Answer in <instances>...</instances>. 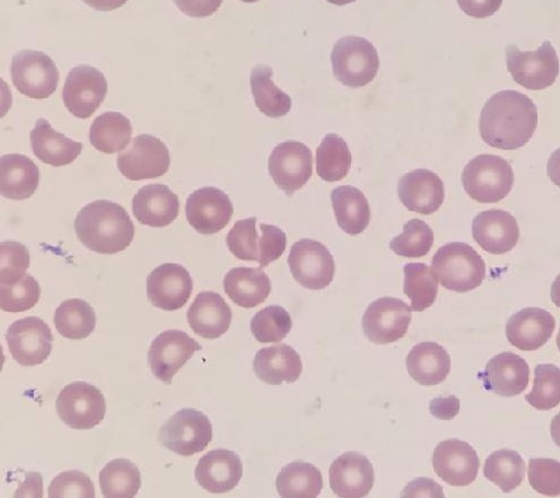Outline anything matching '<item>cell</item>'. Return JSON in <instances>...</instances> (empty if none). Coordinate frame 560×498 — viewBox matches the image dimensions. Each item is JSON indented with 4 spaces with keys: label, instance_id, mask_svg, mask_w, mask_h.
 Listing matches in <instances>:
<instances>
[{
    "label": "cell",
    "instance_id": "cell-11",
    "mask_svg": "<svg viewBox=\"0 0 560 498\" xmlns=\"http://www.w3.org/2000/svg\"><path fill=\"white\" fill-rule=\"evenodd\" d=\"M108 82L94 67L81 65L69 71L62 100L66 109L77 118L89 119L107 96Z\"/></svg>",
    "mask_w": 560,
    "mask_h": 498
},
{
    "label": "cell",
    "instance_id": "cell-38",
    "mask_svg": "<svg viewBox=\"0 0 560 498\" xmlns=\"http://www.w3.org/2000/svg\"><path fill=\"white\" fill-rule=\"evenodd\" d=\"M100 487L105 497H135L142 487V475L127 459H116L105 466L98 476Z\"/></svg>",
    "mask_w": 560,
    "mask_h": 498
},
{
    "label": "cell",
    "instance_id": "cell-54",
    "mask_svg": "<svg viewBox=\"0 0 560 498\" xmlns=\"http://www.w3.org/2000/svg\"><path fill=\"white\" fill-rule=\"evenodd\" d=\"M431 414L442 420H451L460 413V401L455 396L435 398L430 403Z\"/></svg>",
    "mask_w": 560,
    "mask_h": 498
},
{
    "label": "cell",
    "instance_id": "cell-39",
    "mask_svg": "<svg viewBox=\"0 0 560 498\" xmlns=\"http://www.w3.org/2000/svg\"><path fill=\"white\" fill-rule=\"evenodd\" d=\"M404 292L411 302V311L423 312L431 308L439 294V281L425 264H407L404 267Z\"/></svg>",
    "mask_w": 560,
    "mask_h": 498
},
{
    "label": "cell",
    "instance_id": "cell-52",
    "mask_svg": "<svg viewBox=\"0 0 560 498\" xmlns=\"http://www.w3.org/2000/svg\"><path fill=\"white\" fill-rule=\"evenodd\" d=\"M462 11L475 19H487L499 12L503 0H458Z\"/></svg>",
    "mask_w": 560,
    "mask_h": 498
},
{
    "label": "cell",
    "instance_id": "cell-41",
    "mask_svg": "<svg viewBox=\"0 0 560 498\" xmlns=\"http://www.w3.org/2000/svg\"><path fill=\"white\" fill-rule=\"evenodd\" d=\"M483 475L489 482L498 485L503 493L509 494L523 483L525 464L516 451L502 449L488 456Z\"/></svg>",
    "mask_w": 560,
    "mask_h": 498
},
{
    "label": "cell",
    "instance_id": "cell-9",
    "mask_svg": "<svg viewBox=\"0 0 560 498\" xmlns=\"http://www.w3.org/2000/svg\"><path fill=\"white\" fill-rule=\"evenodd\" d=\"M11 74L20 93L35 100L51 96L59 83V70L42 51L22 50L13 57Z\"/></svg>",
    "mask_w": 560,
    "mask_h": 498
},
{
    "label": "cell",
    "instance_id": "cell-22",
    "mask_svg": "<svg viewBox=\"0 0 560 498\" xmlns=\"http://www.w3.org/2000/svg\"><path fill=\"white\" fill-rule=\"evenodd\" d=\"M474 240L488 254L504 255L520 239L517 222L509 211L490 209L478 213L472 222Z\"/></svg>",
    "mask_w": 560,
    "mask_h": 498
},
{
    "label": "cell",
    "instance_id": "cell-18",
    "mask_svg": "<svg viewBox=\"0 0 560 498\" xmlns=\"http://www.w3.org/2000/svg\"><path fill=\"white\" fill-rule=\"evenodd\" d=\"M234 208L222 190L206 187L196 190L187 200L186 216L189 224L200 234L212 235L228 227Z\"/></svg>",
    "mask_w": 560,
    "mask_h": 498
},
{
    "label": "cell",
    "instance_id": "cell-15",
    "mask_svg": "<svg viewBox=\"0 0 560 498\" xmlns=\"http://www.w3.org/2000/svg\"><path fill=\"white\" fill-rule=\"evenodd\" d=\"M268 165L273 183L292 197L311 179L312 152L303 142L285 141L273 149Z\"/></svg>",
    "mask_w": 560,
    "mask_h": 498
},
{
    "label": "cell",
    "instance_id": "cell-44",
    "mask_svg": "<svg viewBox=\"0 0 560 498\" xmlns=\"http://www.w3.org/2000/svg\"><path fill=\"white\" fill-rule=\"evenodd\" d=\"M42 297L40 285L31 275H24L14 283H0V308L5 312L20 313L31 310Z\"/></svg>",
    "mask_w": 560,
    "mask_h": 498
},
{
    "label": "cell",
    "instance_id": "cell-1",
    "mask_svg": "<svg viewBox=\"0 0 560 498\" xmlns=\"http://www.w3.org/2000/svg\"><path fill=\"white\" fill-rule=\"evenodd\" d=\"M538 127L534 101L517 91H501L490 97L480 115L479 130L489 147L514 151L528 144Z\"/></svg>",
    "mask_w": 560,
    "mask_h": 498
},
{
    "label": "cell",
    "instance_id": "cell-20",
    "mask_svg": "<svg viewBox=\"0 0 560 498\" xmlns=\"http://www.w3.org/2000/svg\"><path fill=\"white\" fill-rule=\"evenodd\" d=\"M483 387L492 393L511 398L524 393L530 381V368L521 356L501 352L486 364L483 372L478 374Z\"/></svg>",
    "mask_w": 560,
    "mask_h": 498
},
{
    "label": "cell",
    "instance_id": "cell-14",
    "mask_svg": "<svg viewBox=\"0 0 560 498\" xmlns=\"http://www.w3.org/2000/svg\"><path fill=\"white\" fill-rule=\"evenodd\" d=\"M170 152L164 142L152 135H139L128 151L118 157L120 173L131 182L155 179L170 169Z\"/></svg>",
    "mask_w": 560,
    "mask_h": 498
},
{
    "label": "cell",
    "instance_id": "cell-8",
    "mask_svg": "<svg viewBox=\"0 0 560 498\" xmlns=\"http://www.w3.org/2000/svg\"><path fill=\"white\" fill-rule=\"evenodd\" d=\"M506 62L513 80L532 91L551 86L559 76V59L549 42L544 43L536 51H521L515 46H509Z\"/></svg>",
    "mask_w": 560,
    "mask_h": 498
},
{
    "label": "cell",
    "instance_id": "cell-33",
    "mask_svg": "<svg viewBox=\"0 0 560 498\" xmlns=\"http://www.w3.org/2000/svg\"><path fill=\"white\" fill-rule=\"evenodd\" d=\"M332 207L339 228L349 235L363 233L371 221L365 195L352 186H341L331 193Z\"/></svg>",
    "mask_w": 560,
    "mask_h": 498
},
{
    "label": "cell",
    "instance_id": "cell-56",
    "mask_svg": "<svg viewBox=\"0 0 560 498\" xmlns=\"http://www.w3.org/2000/svg\"><path fill=\"white\" fill-rule=\"evenodd\" d=\"M85 4L101 12H110L122 8L128 0H83Z\"/></svg>",
    "mask_w": 560,
    "mask_h": 498
},
{
    "label": "cell",
    "instance_id": "cell-46",
    "mask_svg": "<svg viewBox=\"0 0 560 498\" xmlns=\"http://www.w3.org/2000/svg\"><path fill=\"white\" fill-rule=\"evenodd\" d=\"M257 222V218L238 221L228 234L226 243L235 258L247 262H259L260 252Z\"/></svg>",
    "mask_w": 560,
    "mask_h": 498
},
{
    "label": "cell",
    "instance_id": "cell-32",
    "mask_svg": "<svg viewBox=\"0 0 560 498\" xmlns=\"http://www.w3.org/2000/svg\"><path fill=\"white\" fill-rule=\"evenodd\" d=\"M40 171L31 159L21 154L2 158V195L11 200L28 199L37 192Z\"/></svg>",
    "mask_w": 560,
    "mask_h": 498
},
{
    "label": "cell",
    "instance_id": "cell-30",
    "mask_svg": "<svg viewBox=\"0 0 560 498\" xmlns=\"http://www.w3.org/2000/svg\"><path fill=\"white\" fill-rule=\"evenodd\" d=\"M224 290L236 305L254 309L268 299L271 281L261 268L238 267L226 274Z\"/></svg>",
    "mask_w": 560,
    "mask_h": 498
},
{
    "label": "cell",
    "instance_id": "cell-17",
    "mask_svg": "<svg viewBox=\"0 0 560 498\" xmlns=\"http://www.w3.org/2000/svg\"><path fill=\"white\" fill-rule=\"evenodd\" d=\"M433 467L436 475L446 484L466 487L476 480L480 461L476 450L469 443L451 439L436 447Z\"/></svg>",
    "mask_w": 560,
    "mask_h": 498
},
{
    "label": "cell",
    "instance_id": "cell-58",
    "mask_svg": "<svg viewBox=\"0 0 560 498\" xmlns=\"http://www.w3.org/2000/svg\"><path fill=\"white\" fill-rule=\"evenodd\" d=\"M243 3H256L259 2V0H241Z\"/></svg>",
    "mask_w": 560,
    "mask_h": 498
},
{
    "label": "cell",
    "instance_id": "cell-27",
    "mask_svg": "<svg viewBox=\"0 0 560 498\" xmlns=\"http://www.w3.org/2000/svg\"><path fill=\"white\" fill-rule=\"evenodd\" d=\"M187 316L194 333L206 339H218L226 334L233 319L230 305L215 292L198 294Z\"/></svg>",
    "mask_w": 560,
    "mask_h": 498
},
{
    "label": "cell",
    "instance_id": "cell-5",
    "mask_svg": "<svg viewBox=\"0 0 560 498\" xmlns=\"http://www.w3.org/2000/svg\"><path fill=\"white\" fill-rule=\"evenodd\" d=\"M335 78L345 86L359 89L370 84L380 68L375 47L361 37H345L331 53Z\"/></svg>",
    "mask_w": 560,
    "mask_h": 498
},
{
    "label": "cell",
    "instance_id": "cell-43",
    "mask_svg": "<svg viewBox=\"0 0 560 498\" xmlns=\"http://www.w3.org/2000/svg\"><path fill=\"white\" fill-rule=\"evenodd\" d=\"M434 244V232L422 220H411L404 232L390 242L392 251L405 258H422L430 254Z\"/></svg>",
    "mask_w": 560,
    "mask_h": 498
},
{
    "label": "cell",
    "instance_id": "cell-49",
    "mask_svg": "<svg viewBox=\"0 0 560 498\" xmlns=\"http://www.w3.org/2000/svg\"><path fill=\"white\" fill-rule=\"evenodd\" d=\"M49 497H95L94 484L89 476L78 471L58 475L50 484Z\"/></svg>",
    "mask_w": 560,
    "mask_h": 498
},
{
    "label": "cell",
    "instance_id": "cell-4",
    "mask_svg": "<svg viewBox=\"0 0 560 498\" xmlns=\"http://www.w3.org/2000/svg\"><path fill=\"white\" fill-rule=\"evenodd\" d=\"M513 184L511 164L498 155H479L466 165L463 173L466 193L481 204L503 200L511 193Z\"/></svg>",
    "mask_w": 560,
    "mask_h": 498
},
{
    "label": "cell",
    "instance_id": "cell-37",
    "mask_svg": "<svg viewBox=\"0 0 560 498\" xmlns=\"http://www.w3.org/2000/svg\"><path fill=\"white\" fill-rule=\"evenodd\" d=\"M54 322L57 332L62 337L81 340L88 338L95 331L96 314L84 300L70 299L57 308Z\"/></svg>",
    "mask_w": 560,
    "mask_h": 498
},
{
    "label": "cell",
    "instance_id": "cell-2",
    "mask_svg": "<svg viewBox=\"0 0 560 498\" xmlns=\"http://www.w3.org/2000/svg\"><path fill=\"white\" fill-rule=\"evenodd\" d=\"M75 231L90 251L116 255L132 243L135 227L126 209L109 200H96L78 213Z\"/></svg>",
    "mask_w": 560,
    "mask_h": 498
},
{
    "label": "cell",
    "instance_id": "cell-24",
    "mask_svg": "<svg viewBox=\"0 0 560 498\" xmlns=\"http://www.w3.org/2000/svg\"><path fill=\"white\" fill-rule=\"evenodd\" d=\"M556 329L553 315L541 308H525L513 314L506 324L511 345L524 351H534L546 345Z\"/></svg>",
    "mask_w": 560,
    "mask_h": 498
},
{
    "label": "cell",
    "instance_id": "cell-42",
    "mask_svg": "<svg viewBox=\"0 0 560 498\" xmlns=\"http://www.w3.org/2000/svg\"><path fill=\"white\" fill-rule=\"evenodd\" d=\"M292 327L290 313L279 305L262 309L252 320V333L262 344L283 341L291 333Z\"/></svg>",
    "mask_w": 560,
    "mask_h": 498
},
{
    "label": "cell",
    "instance_id": "cell-19",
    "mask_svg": "<svg viewBox=\"0 0 560 498\" xmlns=\"http://www.w3.org/2000/svg\"><path fill=\"white\" fill-rule=\"evenodd\" d=\"M194 291L190 273L178 264H163L148 277V298L164 311H177L189 301Z\"/></svg>",
    "mask_w": 560,
    "mask_h": 498
},
{
    "label": "cell",
    "instance_id": "cell-36",
    "mask_svg": "<svg viewBox=\"0 0 560 498\" xmlns=\"http://www.w3.org/2000/svg\"><path fill=\"white\" fill-rule=\"evenodd\" d=\"M252 91L257 108L269 118L285 117L292 109V100L272 81V69L257 66L252 71Z\"/></svg>",
    "mask_w": 560,
    "mask_h": 498
},
{
    "label": "cell",
    "instance_id": "cell-53",
    "mask_svg": "<svg viewBox=\"0 0 560 498\" xmlns=\"http://www.w3.org/2000/svg\"><path fill=\"white\" fill-rule=\"evenodd\" d=\"M402 497H444V491L430 478H417L409 483L401 493Z\"/></svg>",
    "mask_w": 560,
    "mask_h": 498
},
{
    "label": "cell",
    "instance_id": "cell-50",
    "mask_svg": "<svg viewBox=\"0 0 560 498\" xmlns=\"http://www.w3.org/2000/svg\"><path fill=\"white\" fill-rule=\"evenodd\" d=\"M261 238L259 239V265L261 268L278 260L287 251V234L275 225L261 224Z\"/></svg>",
    "mask_w": 560,
    "mask_h": 498
},
{
    "label": "cell",
    "instance_id": "cell-35",
    "mask_svg": "<svg viewBox=\"0 0 560 498\" xmlns=\"http://www.w3.org/2000/svg\"><path fill=\"white\" fill-rule=\"evenodd\" d=\"M130 120L119 113H105L97 117L90 130L92 147L105 154L125 150L131 140Z\"/></svg>",
    "mask_w": 560,
    "mask_h": 498
},
{
    "label": "cell",
    "instance_id": "cell-34",
    "mask_svg": "<svg viewBox=\"0 0 560 498\" xmlns=\"http://www.w3.org/2000/svg\"><path fill=\"white\" fill-rule=\"evenodd\" d=\"M276 488L280 497H318L324 488L323 474L307 462L295 461L280 471Z\"/></svg>",
    "mask_w": 560,
    "mask_h": 498
},
{
    "label": "cell",
    "instance_id": "cell-3",
    "mask_svg": "<svg viewBox=\"0 0 560 498\" xmlns=\"http://www.w3.org/2000/svg\"><path fill=\"white\" fill-rule=\"evenodd\" d=\"M432 270L448 291L467 293L480 287L486 278V264L472 246L452 242L439 248Z\"/></svg>",
    "mask_w": 560,
    "mask_h": 498
},
{
    "label": "cell",
    "instance_id": "cell-40",
    "mask_svg": "<svg viewBox=\"0 0 560 498\" xmlns=\"http://www.w3.org/2000/svg\"><path fill=\"white\" fill-rule=\"evenodd\" d=\"M352 153L337 134L327 135L317 150V172L323 181L338 183L352 167Z\"/></svg>",
    "mask_w": 560,
    "mask_h": 498
},
{
    "label": "cell",
    "instance_id": "cell-13",
    "mask_svg": "<svg viewBox=\"0 0 560 498\" xmlns=\"http://www.w3.org/2000/svg\"><path fill=\"white\" fill-rule=\"evenodd\" d=\"M411 308L396 298H381L371 303L362 320L366 338L377 345L396 343L407 335Z\"/></svg>",
    "mask_w": 560,
    "mask_h": 498
},
{
    "label": "cell",
    "instance_id": "cell-57",
    "mask_svg": "<svg viewBox=\"0 0 560 498\" xmlns=\"http://www.w3.org/2000/svg\"><path fill=\"white\" fill-rule=\"evenodd\" d=\"M327 2L337 7H345L348 4L355 3L357 0H327Z\"/></svg>",
    "mask_w": 560,
    "mask_h": 498
},
{
    "label": "cell",
    "instance_id": "cell-6",
    "mask_svg": "<svg viewBox=\"0 0 560 498\" xmlns=\"http://www.w3.org/2000/svg\"><path fill=\"white\" fill-rule=\"evenodd\" d=\"M59 418L74 430H92L107 414V403L100 389L86 383L66 385L56 402Z\"/></svg>",
    "mask_w": 560,
    "mask_h": 498
},
{
    "label": "cell",
    "instance_id": "cell-7",
    "mask_svg": "<svg viewBox=\"0 0 560 498\" xmlns=\"http://www.w3.org/2000/svg\"><path fill=\"white\" fill-rule=\"evenodd\" d=\"M159 440L174 453L195 455L212 442L213 426L203 413L186 408L167 419L161 427Z\"/></svg>",
    "mask_w": 560,
    "mask_h": 498
},
{
    "label": "cell",
    "instance_id": "cell-28",
    "mask_svg": "<svg viewBox=\"0 0 560 498\" xmlns=\"http://www.w3.org/2000/svg\"><path fill=\"white\" fill-rule=\"evenodd\" d=\"M33 154L55 167L72 164L82 153V142L56 131L48 120L39 119L31 131Z\"/></svg>",
    "mask_w": 560,
    "mask_h": 498
},
{
    "label": "cell",
    "instance_id": "cell-31",
    "mask_svg": "<svg viewBox=\"0 0 560 498\" xmlns=\"http://www.w3.org/2000/svg\"><path fill=\"white\" fill-rule=\"evenodd\" d=\"M406 364L409 375L422 385L441 384L451 371L448 352L432 341L416 345L409 351Z\"/></svg>",
    "mask_w": 560,
    "mask_h": 498
},
{
    "label": "cell",
    "instance_id": "cell-47",
    "mask_svg": "<svg viewBox=\"0 0 560 498\" xmlns=\"http://www.w3.org/2000/svg\"><path fill=\"white\" fill-rule=\"evenodd\" d=\"M30 267L27 247L15 241L0 244V283H14L22 279Z\"/></svg>",
    "mask_w": 560,
    "mask_h": 498
},
{
    "label": "cell",
    "instance_id": "cell-12",
    "mask_svg": "<svg viewBox=\"0 0 560 498\" xmlns=\"http://www.w3.org/2000/svg\"><path fill=\"white\" fill-rule=\"evenodd\" d=\"M12 358L23 367H37L49 359L54 336L43 319L27 316L12 324L7 334Z\"/></svg>",
    "mask_w": 560,
    "mask_h": 498
},
{
    "label": "cell",
    "instance_id": "cell-29",
    "mask_svg": "<svg viewBox=\"0 0 560 498\" xmlns=\"http://www.w3.org/2000/svg\"><path fill=\"white\" fill-rule=\"evenodd\" d=\"M256 375L270 385L294 383L303 371L299 352L289 345H276L260 349L254 361Z\"/></svg>",
    "mask_w": 560,
    "mask_h": 498
},
{
    "label": "cell",
    "instance_id": "cell-16",
    "mask_svg": "<svg viewBox=\"0 0 560 498\" xmlns=\"http://www.w3.org/2000/svg\"><path fill=\"white\" fill-rule=\"evenodd\" d=\"M201 349L187 333L166 331L152 343L148 360L154 377L165 384H172L174 375Z\"/></svg>",
    "mask_w": 560,
    "mask_h": 498
},
{
    "label": "cell",
    "instance_id": "cell-55",
    "mask_svg": "<svg viewBox=\"0 0 560 498\" xmlns=\"http://www.w3.org/2000/svg\"><path fill=\"white\" fill-rule=\"evenodd\" d=\"M43 476L40 474H27L25 483L20 490L15 493L18 496H37L43 497Z\"/></svg>",
    "mask_w": 560,
    "mask_h": 498
},
{
    "label": "cell",
    "instance_id": "cell-21",
    "mask_svg": "<svg viewBox=\"0 0 560 498\" xmlns=\"http://www.w3.org/2000/svg\"><path fill=\"white\" fill-rule=\"evenodd\" d=\"M329 482L338 497L362 498L372 490L375 474L371 461L364 454L347 452L332 462Z\"/></svg>",
    "mask_w": 560,
    "mask_h": 498
},
{
    "label": "cell",
    "instance_id": "cell-45",
    "mask_svg": "<svg viewBox=\"0 0 560 498\" xmlns=\"http://www.w3.org/2000/svg\"><path fill=\"white\" fill-rule=\"evenodd\" d=\"M535 384L532 393L525 396L534 408L550 410L560 403V370L553 364H540L535 370Z\"/></svg>",
    "mask_w": 560,
    "mask_h": 498
},
{
    "label": "cell",
    "instance_id": "cell-51",
    "mask_svg": "<svg viewBox=\"0 0 560 498\" xmlns=\"http://www.w3.org/2000/svg\"><path fill=\"white\" fill-rule=\"evenodd\" d=\"M174 4L190 18H208L218 12L223 0H173Z\"/></svg>",
    "mask_w": 560,
    "mask_h": 498
},
{
    "label": "cell",
    "instance_id": "cell-10",
    "mask_svg": "<svg viewBox=\"0 0 560 498\" xmlns=\"http://www.w3.org/2000/svg\"><path fill=\"white\" fill-rule=\"evenodd\" d=\"M289 265L295 280L312 291L328 288L336 273L334 257L326 245L311 239L300 240L292 245Z\"/></svg>",
    "mask_w": 560,
    "mask_h": 498
},
{
    "label": "cell",
    "instance_id": "cell-23",
    "mask_svg": "<svg viewBox=\"0 0 560 498\" xmlns=\"http://www.w3.org/2000/svg\"><path fill=\"white\" fill-rule=\"evenodd\" d=\"M398 195L408 210L431 216L443 205L444 185L433 171L417 169L401 177Z\"/></svg>",
    "mask_w": 560,
    "mask_h": 498
},
{
    "label": "cell",
    "instance_id": "cell-25",
    "mask_svg": "<svg viewBox=\"0 0 560 498\" xmlns=\"http://www.w3.org/2000/svg\"><path fill=\"white\" fill-rule=\"evenodd\" d=\"M243 476L240 456L230 450L218 449L205 454L195 471L197 483L212 494H225L234 489Z\"/></svg>",
    "mask_w": 560,
    "mask_h": 498
},
{
    "label": "cell",
    "instance_id": "cell-26",
    "mask_svg": "<svg viewBox=\"0 0 560 498\" xmlns=\"http://www.w3.org/2000/svg\"><path fill=\"white\" fill-rule=\"evenodd\" d=\"M132 211L140 224L161 229L177 220L180 201L167 186L148 185L135 195Z\"/></svg>",
    "mask_w": 560,
    "mask_h": 498
},
{
    "label": "cell",
    "instance_id": "cell-48",
    "mask_svg": "<svg viewBox=\"0 0 560 498\" xmlns=\"http://www.w3.org/2000/svg\"><path fill=\"white\" fill-rule=\"evenodd\" d=\"M529 483L535 490L546 496L560 494V464L555 459H532L528 470Z\"/></svg>",
    "mask_w": 560,
    "mask_h": 498
}]
</instances>
